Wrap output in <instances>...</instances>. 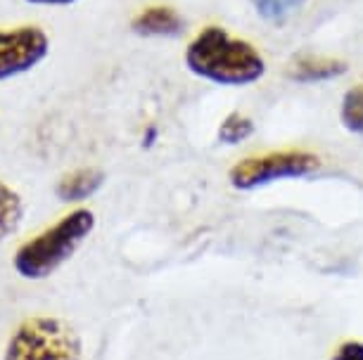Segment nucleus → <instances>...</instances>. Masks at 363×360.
Listing matches in <instances>:
<instances>
[{
    "mask_svg": "<svg viewBox=\"0 0 363 360\" xmlns=\"http://www.w3.org/2000/svg\"><path fill=\"white\" fill-rule=\"evenodd\" d=\"M95 216L88 209H77L69 216H65L60 223L48 228L45 233L26 242L15 256L17 273L26 280H43L52 275L55 270L69 261L74 251L81 247V242L93 233Z\"/></svg>",
    "mask_w": 363,
    "mask_h": 360,
    "instance_id": "obj_2",
    "label": "nucleus"
},
{
    "mask_svg": "<svg viewBox=\"0 0 363 360\" xmlns=\"http://www.w3.org/2000/svg\"><path fill=\"white\" fill-rule=\"evenodd\" d=\"M22 197L15 190L3 185L0 182V240H5L8 235H12L22 223Z\"/></svg>",
    "mask_w": 363,
    "mask_h": 360,
    "instance_id": "obj_10",
    "label": "nucleus"
},
{
    "mask_svg": "<svg viewBox=\"0 0 363 360\" xmlns=\"http://www.w3.org/2000/svg\"><path fill=\"white\" fill-rule=\"evenodd\" d=\"M306 3L309 0H250L257 17L273 26H285L294 15H299L306 8Z\"/></svg>",
    "mask_w": 363,
    "mask_h": 360,
    "instance_id": "obj_9",
    "label": "nucleus"
},
{
    "mask_svg": "<svg viewBox=\"0 0 363 360\" xmlns=\"http://www.w3.org/2000/svg\"><path fill=\"white\" fill-rule=\"evenodd\" d=\"M316 171H320L318 154L306 152V149H280V152H266L238 161L230 168L228 180L235 190L250 192V190L266 187L278 180L309 178Z\"/></svg>",
    "mask_w": 363,
    "mask_h": 360,
    "instance_id": "obj_3",
    "label": "nucleus"
},
{
    "mask_svg": "<svg viewBox=\"0 0 363 360\" xmlns=\"http://www.w3.org/2000/svg\"><path fill=\"white\" fill-rule=\"evenodd\" d=\"M330 360H363V342H345L335 349Z\"/></svg>",
    "mask_w": 363,
    "mask_h": 360,
    "instance_id": "obj_13",
    "label": "nucleus"
},
{
    "mask_svg": "<svg viewBox=\"0 0 363 360\" xmlns=\"http://www.w3.org/2000/svg\"><path fill=\"white\" fill-rule=\"evenodd\" d=\"M5 360H81V342L57 318H31L10 339Z\"/></svg>",
    "mask_w": 363,
    "mask_h": 360,
    "instance_id": "obj_4",
    "label": "nucleus"
},
{
    "mask_svg": "<svg viewBox=\"0 0 363 360\" xmlns=\"http://www.w3.org/2000/svg\"><path fill=\"white\" fill-rule=\"evenodd\" d=\"M131 29L138 36H178L183 31V17L167 5H152L133 17Z\"/></svg>",
    "mask_w": 363,
    "mask_h": 360,
    "instance_id": "obj_7",
    "label": "nucleus"
},
{
    "mask_svg": "<svg viewBox=\"0 0 363 360\" xmlns=\"http://www.w3.org/2000/svg\"><path fill=\"white\" fill-rule=\"evenodd\" d=\"M186 66L214 86L245 88L266 76V59L250 40L233 38L223 26H204L186 47Z\"/></svg>",
    "mask_w": 363,
    "mask_h": 360,
    "instance_id": "obj_1",
    "label": "nucleus"
},
{
    "mask_svg": "<svg viewBox=\"0 0 363 360\" xmlns=\"http://www.w3.org/2000/svg\"><path fill=\"white\" fill-rule=\"evenodd\" d=\"M255 133V121L240 112H230L218 126V142L221 145H240Z\"/></svg>",
    "mask_w": 363,
    "mask_h": 360,
    "instance_id": "obj_12",
    "label": "nucleus"
},
{
    "mask_svg": "<svg viewBox=\"0 0 363 360\" xmlns=\"http://www.w3.org/2000/svg\"><path fill=\"white\" fill-rule=\"evenodd\" d=\"M26 3H31V5H72V3H77V0H26Z\"/></svg>",
    "mask_w": 363,
    "mask_h": 360,
    "instance_id": "obj_14",
    "label": "nucleus"
},
{
    "mask_svg": "<svg viewBox=\"0 0 363 360\" xmlns=\"http://www.w3.org/2000/svg\"><path fill=\"white\" fill-rule=\"evenodd\" d=\"M342 74H347V62L335 57L304 55L287 66V79L297 81V83H325V81L340 79Z\"/></svg>",
    "mask_w": 363,
    "mask_h": 360,
    "instance_id": "obj_6",
    "label": "nucleus"
},
{
    "mask_svg": "<svg viewBox=\"0 0 363 360\" xmlns=\"http://www.w3.org/2000/svg\"><path fill=\"white\" fill-rule=\"evenodd\" d=\"M50 43L38 26L0 31V81L19 76L43 62Z\"/></svg>",
    "mask_w": 363,
    "mask_h": 360,
    "instance_id": "obj_5",
    "label": "nucleus"
},
{
    "mask_svg": "<svg viewBox=\"0 0 363 360\" xmlns=\"http://www.w3.org/2000/svg\"><path fill=\"white\" fill-rule=\"evenodd\" d=\"M105 182V173L98 168H81L57 185V197L62 202H84L88 197H93Z\"/></svg>",
    "mask_w": 363,
    "mask_h": 360,
    "instance_id": "obj_8",
    "label": "nucleus"
},
{
    "mask_svg": "<svg viewBox=\"0 0 363 360\" xmlns=\"http://www.w3.org/2000/svg\"><path fill=\"white\" fill-rule=\"evenodd\" d=\"M340 121L349 133L363 138V81L345 93L340 105Z\"/></svg>",
    "mask_w": 363,
    "mask_h": 360,
    "instance_id": "obj_11",
    "label": "nucleus"
}]
</instances>
